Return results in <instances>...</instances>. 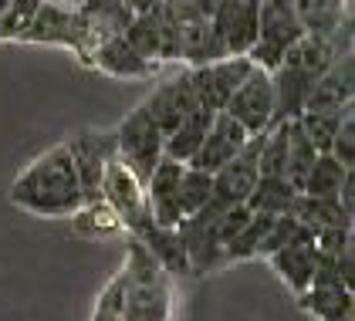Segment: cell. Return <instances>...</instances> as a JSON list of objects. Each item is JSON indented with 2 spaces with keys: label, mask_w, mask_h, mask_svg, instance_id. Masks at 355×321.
<instances>
[{
  "label": "cell",
  "mask_w": 355,
  "mask_h": 321,
  "mask_svg": "<svg viewBox=\"0 0 355 321\" xmlns=\"http://www.w3.org/2000/svg\"><path fill=\"white\" fill-rule=\"evenodd\" d=\"M10 203L31 216H41V220H71L75 216L85 196L64 142L41 153L14 176Z\"/></svg>",
  "instance_id": "1"
},
{
  "label": "cell",
  "mask_w": 355,
  "mask_h": 321,
  "mask_svg": "<svg viewBox=\"0 0 355 321\" xmlns=\"http://www.w3.org/2000/svg\"><path fill=\"white\" fill-rule=\"evenodd\" d=\"M125 321H169L173 318V284L153 254L132 237L125 257Z\"/></svg>",
  "instance_id": "2"
},
{
  "label": "cell",
  "mask_w": 355,
  "mask_h": 321,
  "mask_svg": "<svg viewBox=\"0 0 355 321\" xmlns=\"http://www.w3.org/2000/svg\"><path fill=\"white\" fill-rule=\"evenodd\" d=\"M112 135H115V156H119V162L146 186L149 173L156 169V162L163 159V142H166L163 132L156 129L149 112L142 105H136L112 129Z\"/></svg>",
  "instance_id": "3"
},
{
  "label": "cell",
  "mask_w": 355,
  "mask_h": 321,
  "mask_svg": "<svg viewBox=\"0 0 355 321\" xmlns=\"http://www.w3.org/2000/svg\"><path fill=\"white\" fill-rule=\"evenodd\" d=\"M136 14L125 7V0H85L75 7V48L71 54L78 61H88V54L95 51L102 41L125 34V27Z\"/></svg>",
  "instance_id": "4"
},
{
  "label": "cell",
  "mask_w": 355,
  "mask_h": 321,
  "mask_svg": "<svg viewBox=\"0 0 355 321\" xmlns=\"http://www.w3.org/2000/svg\"><path fill=\"white\" fill-rule=\"evenodd\" d=\"M68 156L75 166V176L82 183V196L88 200H102V183H105V173L119 156H115V135L102 132V129H82L75 132L68 142Z\"/></svg>",
  "instance_id": "5"
},
{
  "label": "cell",
  "mask_w": 355,
  "mask_h": 321,
  "mask_svg": "<svg viewBox=\"0 0 355 321\" xmlns=\"http://www.w3.org/2000/svg\"><path fill=\"white\" fill-rule=\"evenodd\" d=\"M304 34V27L295 17V7H274V3H261V21H257V41L247 51L254 68L274 71L284 54L291 51V44Z\"/></svg>",
  "instance_id": "6"
},
{
  "label": "cell",
  "mask_w": 355,
  "mask_h": 321,
  "mask_svg": "<svg viewBox=\"0 0 355 321\" xmlns=\"http://www.w3.org/2000/svg\"><path fill=\"white\" fill-rule=\"evenodd\" d=\"M102 200L115 210V216L122 220V230H125L129 237H142L146 230L156 227L153 216H149V203H146V186H142L119 159L112 162L109 173H105Z\"/></svg>",
  "instance_id": "7"
},
{
  "label": "cell",
  "mask_w": 355,
  "mask_h": 321,
  "mask_svg": "<svg viewBox=\"0 0 355 321\" xmlns=\"http://www.w3.org/2000/svg\"><path fill=\"white\" fill-rule=\"evenodd\" d=\"M250 68L254 64H250L247 54H230V58L190 68V85L193 95H196V105L210 108V112H223V105L230 102V95L237 92V85L247 78Z\"/></svg>",
  "instance_id": "8"
},
{
  "label": "cell",
  "mask_w": 355,
  "mask_h": 321,
  "mask_svg": "<svg viewBox=\"0 0 355 321\" xmlns=\"http://www.w3.org/2000/svg\"><path fill=\"white\" fill-rule=\"evenodd\" d=\"M230 119H237L250 135L268 132L274 125V85L271 71L264 68H250L247 78L237 85V92L230 95V102L223 105Z\"/></svg>",
  "instance_id": "9"
},
{
  "label": "cell",
  "mask_w": 355,
  "mask_h": 321,
  "mask_svg": "<svg viewBox=\"0 0 355 321\" xmlns=\"http://www.w3.org/2000/svg\"><path fill=\"white\" fill-rule=\"evenodd\" d=\"M261 139H264V132L250 135L244 149L227 162L223 169L214 173V203H217V207H241V203H247L254 183L261 180V169H257Z\"/></svg>",
  "instance_id": "10"
},
{
  "label": "cell",
  "mask_w": 355,
  "mask_h": 321,
  "mask_svg": "<svg viewBox=\"0 0 355 321\" xmlns=\"http://www.w3.org/2000/svg\"><path fill=\"white\" fill-rule=\"evenodd\" d=\"M257 21H261V0H223L220 10L210 17L214 34L220 37L227 58L247 54L257 41Z\"/></svg>",
  "instance_id": "11"
},
{
  "label": "cell",
  "mask_w": 355,
  "mask_h": 321,
  "mask_svg": "<svg viewBox=\"0 0 355 321\" xmlns=\"http://www.w3.org/2000/svg\"><path fill=\"white\" fill-rule=\"evenodd\" d=\"M247 139H250V132H247L237 119H230L227 112H217L214 122H210V129H207V135H203V142H200V149H196V156H193L187 166L203 169V173L214 176L217 169H223L227 162L244 149Z\"/></svg>",
  "instance_id": "12"
},
{
  "label": "cell",
  "mask_w": 355,
  "mask_h": 321,
  "mask_svg": "<svg viewBox=\"0 0 355 321\" xmlns=\"http://www.w3.org/2000/svg\"><path fill=\"white\" fill-rule=\"evenodd\" d=\"M183 162L176 159H159L156 169L146 180V203H149V216L156 227H176L183 220L180 210V180H183Z\"/></svg>",
  "instance_id": "13"
},
{
  "label": "cell",
  "mask_w": 355,
  "mask_h": 321,
  "mask_svg": "<svg viewBox=\"0 0 355 321\" xmlns=\"http://www.w3.org/2000/svg\"><path fill=\"white\" fill-rule=\"evenodd\" d=\"M355 105V54L345 51L331 61L322 78L311 85L304 112H338Z\"/></svg>",
  "instance_id": "14"
},
{
  "label": "cell",
  "mask_w": 355,
  "mask_h": 321,
  "mask_svg": "<svg viewBox=\"0 0 355 321\" xmlns=\"http://www.w3.org/2000/svg\"><path fill=\"white\" fill-rule=\"evenodd\" d=\"M142 108L149 112V119L156 122V129H159L163 139H166V135L183 122V115H190L193 108H196V95H193V85H190V71H183V75H176V78L156 85V88H153V95L142 102Z\"/></svg>",
  "instance_id": "15"
},
{
  "label": "cell",
  "mask_w": 355,
  "mask_h": 321,
  "mask_svg": "<svg viewBox=\"0 0 355 321\" xmlns=\"http://www.w3.org/2000/svg\"><path fill=\"white\" fill-rule=\"evenodd\" d=\"M85 68H95V71H102V75H112V78H125V81H142V78H156V71L163 68V64H153V61H146V58H139L129 44H125V37L119 34V37H109V41H102L95 51L88 54V61H85Z\"/></svg>",
  "instance_id": "16"
},
{
  "label": "cell",
  "mask_w": 355,
  "mask_h": 321,
  "mask_svg": "<svg viewBox=\"0 0 355 321\" xmlns=\"http://www.w3.org/2000/svg\"><path fill=\"white\" fill-rule=\"evenodd\" d=\"M220 58H227V51L214 34L210 17H200L196 10L187 7V0H180V61H187L190 68H200Z\"/></svg>",
  "instance_id": "17"
},
{
  "label": "cell",
  "mask_w": 355,
  "mask_h": 321,
  "mask_svg": "<svg viewBox=\"0 0 355 321\" xmlns=\"http://www.w3.org/2000/svg\"><path fill=\"white\" fill-rule=\"evenodd\" d=\"M24 44H48V48H75V7L61 0H41L31 21Z\"/></svg>",
  "instance_id": "18"
},
{
  "label": "cell",
  "mask_w": 355,
  "mask_h": 321,
  "mask_svg": "<svg viewBox=\"0 0 355 321\" xmlns=\"http://www.w3.org/2000/svg\"><path fill=\"white\" fill-rule=\"evenodd\" d=\"M268 261H271L274 274L284 281V288L298 297V295H304V291L311 288V281H315L318 250H315V241H301V243H291V247L271 254Z\"/></svg>",
  "instance_id": "19"
},
{
  "label": "cell",
  "mask_w": 355,
  "mask_h": 321,
  "mask_svg": "<svg viewBox=\"0 0 355 321\" xmlns=\"http://www.w3.org/2000/svg\"><path fill=\"white\" fill-rule=\"evenodd\" d=\"M295 17L304 27V34H318L338 44V34L349 21L345 0H295Z\"/></svg>",
  "instance_id": "20"
},
{
  "label": "cell",
  "mask_w": 355,
  "mask_h": 321,
  "mask_svg": "<svg viewBox=\"0 0 355 321\" xmlns=\"http://www.w3.org/2000/svg\"><path fill=\"white\" fill-rule=\"evenodd\" d=\"M298 304L315 321H355V291L342 284H311Z\"/></svg>",
  "instance_id": "21"
},
{
  "label": "cell",
  "mask_w": 355,
  "mask_h": 321,
  "mask_svg": "<svg viewBox=\"0 0 355 321\" xmlns=\"http://www.w3.org/2000/svg\"><path fill=\"white\" fill-rule=\"evenodd\" d=\"M214 115H217V112H210V108H203V105H196L190 115H183V122L166 135V142H163L166 159H176V162L187 166V162L196 156V149H200L203 135H207V129H210Z\"/></svg>",
  "instance_id": "22"
},
{
  "label": "cell",
  "mask_w": 355,
  "mask_h": 321,
  "mask_svg": "<svg viewBox=\"0 0 355 321\" xmlns=\"http://www.w3.org/2000/svg\"><path fill=\"white\" fill-rule=\"evenodd\" d=\"M136 241L153 254V261H156L169 277H187V274H190V257H187V247L180 241L176 227H153V230H146Z\"/></svg>",
  "instance_id": "23"
},
{
  "label": "cell",
  "mask_w": 355,
  "mask_h": 321,
  "mask_svg": "<svg viewBox=\"0 0 355 321\" xmlns=\"http://www.w3.org/2000/svg\"><path fill=\"white\" fill-rule=\"evenodd\" d=\"M291 214L298 216L311 234L325 230V227H355V216L345 214L338 196H308V193H298Z\"/></svg>",
  "instance_id": "24"
},
{
  "label": "cell",
  "mask_w": 355,
  "mask_h": 321,
  "mask_svg": "<svg viewBox=\"0 0 355 321\" xmlns=\"http://www.w3.org/2000/svg\"><path fill=\"white\" fill-rule=\"evenodd\" d=\"M295 196H298V189L291 186L284 176H261V180L254 183V189H250L244 207L250 214L281 216V214H291Z\"/></svg>",
  "instance_id": "25"
},
{
  "label": "cell",
  "mask_w": 355,
  "mask_h": 321,
  "mask_svg": "<svg viewBox=\"0 0 355 321\" xmlns=\"http://www.w3.org/2000/svg\"><path fill=\"white\" fill-rule=\"evenodd\" d=\"M318 159V149L311 146V139L304 135L298 119H288V166H284V180L301 193V183L311 169V162Z\"/></svg>",
  "instance_id": "26"
},
{
  "label": "cell",
  "mask_w": 355,
  "mask_h": 321,
  "mask_svg": "<svg viewBox=\"0 0 355 321\" xmlns=\"http://www.w3.org/2000/svg\"><path fill=\"white\" fill-rule=\"evenodd\" d=\"M71 223H75V234H82V237H112V234H122V220L115 216L105 200H88L82 203L75 216H71Z\"/></svg>",
  "instance_id": "27"
},
{
  "label": "cell",
  "mask_w": 355,
  "mask_h": 321,
  "mask_svg": "<svg viewBox=\"0 0 355 321\" xmlns=\"http://www.w3.org/2000/svg\"><path fill=\"white\" fill-rule=\"evenodd\" d=\"M349 173L352 169H345L335 156L318 153V159L311 162V169H308V176L301 183V193H308V196H338V189H342Z\"/></svg>",
  "instance_id": "28"
},
{
  "label": "cell",
  "mask_w": 355,
  "mask_h": 321,
  "mask_svg": "<svg viewBox=\"0 0 355 321\" xmlns=\"http://www.w3.org/2000/svg\"><path fill=\"white\" fill-rule=\"evenodd\" d=\"M301 241H315V234L301 223L295 214H281V216H271V227H268V234H264V241H261V254L257 257H271L277 250H284V247H291V243H301Z\"/></svg>",
  "instance_id": "29"
},
{
  "label": "cell",
  "mask_w": 355,
  "mask_h": 321,
  "mask_svg": "<svg viewBox=\"0 0 355 321\" xmlns=\"http://www.w3.org/2000/svg\"><path fill=\"white\" fill-rule=\"evenodd\" d=\"M156 37H159V64L180 61V0H166L156 10H149Z\"/></svg>",
  "instance_id": "30"
},
{
  "label": "cell",
  "mask_w": 355,
  "mask_h": 321,
  "mask_svg": "<svg viewBox=\"0 0 355 321\" xmlns=\"http://www.w3.org/2000/svg\"><path fill=\"white\" fill-rule=\"evenodd\" d=\"M271 227V216L264 214H254L250 220L244 223V230L234 237V241L223 247V264H237V261H254L261 254V241Z\"/></svg>",
  "instance_id": "31"
},
{
  "label": "cell",
  "mask_w": 355,
  "mask_h": 321,
  "mask_svg": "<svg viewBox=\"0 0 355 321\" xmlns=\"http://www.w3.org/2000/svg\"><path fill=\"white\" fill-rule=\"evenodd\" d=\"M37 3L41 0H0V41L24 44V34L37 14Z\"/></svg>",
  "instance_id": "32"
},
{
  "label": "cell",
  "mask_w": 355,
  "mask_h": 321,
  "mask_svg": "<svg viewBox=\"0 0 355 321\" xmlns=\"http://www.w3.org/2000/svg\"><path fill=\"white\" fill-rule=\"evenodd\" d=\"M210 200H214V176L203 173V169L187 166L183 169V180H180V210H183V220L200 214Z\"/></svg>",
  "instance_id": "33"
},
{
  "label": "cell",
  "mask_w": 355,
  "mask_h": 321,
  "mask_svg": "<svg viewBox=\"0 0 355 321\" xmlns=\"http://www.w3.org/2000/svg\"><path fill=\"white\" fill-rule=\"evenodd\" d=\"M349 108H338V112H301L298 115L301 129H304V135L311 139V146H315L318 153H328V149H331V139H335V132H338V125H342V119H345Z\"/></svg>",
  "instance_id": "34"
},
{
  "label": "cell",
  "mask_w": 355,
  "mask_h": 321,
  "mask_svg": "<svg viewBox=\"0 0 355 321\" xmlns=\"http://www.w3.org/2000/svg\"><path fill=\"white\" fill-rule=\"evenodd\" d=\"M122 37H125V44H129L139 58L159 64V37H156V24H153L149 14H136V17L129 21V27H125Z\"/></svg>",
  "instance_id": "35"
},
{
  "label": "cell",
  "mask_w": 355,
  "mask_h": 321,
  "mask_svg": "<svg viewBox=\"0 0 355 321\" xmlns=\"http://www.w3.org/2000/svg\"><path fill=\"white\" fill-rule=\"evenodd\" d=\"M92 321H125V274L119 270L95 301Z\"/></svg>",
  "instance_id": "36"
},
{
  "label": "cell",
  "mask_w": 355,
  "mask_h": 321,
  "mask_svg": "<svg viewBox=\"0 0 355 321\" xmlns=\"http://www.w3.org/2000/svg\"><path fill=\"white\" fill-rule=\"evenodd\" d=\"M328 156H335L345 169H355V105L345 112V119H342L338 132H335V139H331Z\"/></svg>",
  "instance_id": "37"
},
{
  "label": "cell",
  "mask_w": 355,
  "mask_h": 321,
  "mask_svg": "<svg viewBox=\"0 0 355 321\" xmlns=\"http://www.w3.org/2000/svg\"><path fill=\"white\" fill-rule=\"evenodd\" d=\"M345 247H355V227H325V230H315V250L322 257H338Z\"/></svg>",
  "instance_id": "38"
},
{
  "label": "cell",
  "mask_w": 355,
  "mask_h": 321,
  "mask_svg": "<svg viewBox=\"0 0 355 321\" xmlns=\"http://www.w3.org/2000/svg\"><path fill=\"white\" fill-rule=\"evenodd\" d=\"M338 203L345 207V214L355 216V169L345 176V183H342V189H338Z\"/></svg>",
  "instance_id": "39"
},
{
  "label": "cell",
  "mask_w": 355,
  "mask_h": 321,
  "mask_svg": "<svg viewBox=\"0 0 355 321\" xmlns=\"http://www.w3.org/2000/svg\"><path fill=\"white\" fill-rule=\"evenodd\" d=\"M220 3H223V0H187V7L196 10L200 17H214V14L220 10Z\"/></svg>",
  "instance_id": "40"
},
{
  "label": "cell",
  "mask_w": 355,
  "mask_h": 321,
  "mask_svg": "<svg viewBox=\"0 0 355 321\" xmlns=\"http://www.w3.org/2000/svg\"><path fill=\"white\" fill-rule=\"evenodd\" d=\"M159 3H166V0H125V7H129L132 14H149V10H156Z\"/></svg>",
  "instance_id": "41"
},
{
  "label": "cell",
  "mask_w": 355,
  "mask_h": 321,
  "mask_svg": "<svg viewBox=\"0 0 355 321\" xmlns=\"http://www.w3.org/2000/svg\"><path fill=\"white\" fill-rule=\"evenodd\" d=\"M261 3H274V7H295V0H261Z\"/></svg>",
  "instance_id": "42"
}]
</instances>
